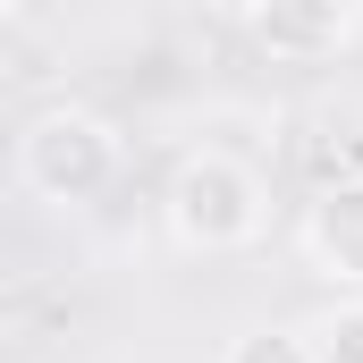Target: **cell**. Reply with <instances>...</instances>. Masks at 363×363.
Instances as JSON below:
<instances>
[{
  "label": "cell",
  "mask_w": 363,
  "mask_h": 363,
  "mask_svg": "<svg viewBox=\"0 0 363 363\" xmlns=\"http://www.w3.org/2000/svg\"><path fill=\"white\" fill-rule=\"evenodd\" d=\"M161 211H169V237H178L186 254H245L271 228V186L237 152H186L178 169H169Z\"/></svg>",
  "instance_id": "6da1fadb"
},
{
  "label": "cell",
  "mask_w": 363,
  "mask_h": 363,
  "mask_svg": "<svg viewBox=\"0 0 363 363\" xmlns=\"http://www.w3.org/2000/svg\"><path fill=\"white\" fill-rule=\"evenodd\" d=\"M304 262L330 287H363V178H338L304 203Z\"/></svg>",
  "instance_id": "3957f363"
},
{
  "label": "cell",
  "mask_w": 363,
  "mask_h": 363,
  "mask_svg": "<svg viewBox=\"0 0 363 363\" xmlns=\"http://www.w3.org/2000/svg\"><path fill=\"white\" fill-rule=\"evenodd\" d=\"M0 9H9V17H26V9H34V0H0Z\"/></svg>",
  "instance_id": "52a82bcc"
},
{
  "label": "cell",
  "mask_w": 363,
  "mask_h": 363,
  "mask_svg": "<svg viewBox=\"0 0 363 363\" xmlns=\"http://www.w3.org/2000/svg\"><path fill=\"white\" fill-rule=\"evenodd\" d=\"M17 178L43 203H93L101 186L118 178V127L93 118V110H77V101L34 110L26 135H17Z\"/></svg>",
  "instance_id": "7a4b0ae2"
},
{
  "label": "cell",
  "mask_w": 363,
  "mask_h": 363,
  "mask_svg": "<svg viewBox=\"0 0 363 363\" xmlns=\"http://www.w3.org/2000/svg\"><path fill=\"white\" fill-rule=\"evenodd\" d=\"M220 363H321V355H313V330H245Z\"/></svg>",
  "instance_id": "8992f818"
},
{
  "label": "cell",
  "mask_w": 363,
  "mask_h": 363,
  "mask_svg": "<svg viewBox=\"0 0 363 363\" xmlns=\"http://www.w3.org/2000/svg\"><path fill=\"white\" fill-rule=\"evenodd\" d=\"M313 355L321 363H363V296L330 304V313L313 321Z\"/></svg>",
  "instance_id": "5b68a950"
},
{
  "label": "cell",
  "mask_w": 363,
  "mask_h": 363,
  "mask_svg": "<svg viewBox=\"0 0 363 363\" xmlns=\"http://www.w3.org/2000/svg\"><path fill=\"white\" fill-rule=\"evenodd\" d=\"M254 26H262L271 51H321V43L338 34L330 0H254Z\"/></svg>",
  "instance_id": "277c9868"
}]
</instances>
